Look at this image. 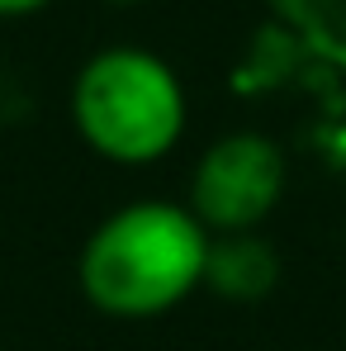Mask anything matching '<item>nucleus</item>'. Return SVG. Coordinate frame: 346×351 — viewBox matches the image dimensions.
<instances>
[{
  "mask_svg": "<svg viewBox=\"0 0 346 351\" xmlns=\"http://www.w3.org/2000/svg\"><path fill=\"white\" fill-rule=\"evenodd\" d=\"M209 228L180 204H128L81 252V290L110 318H157L204 280Z\"/></svg>",
  "mask_w": 346,
  "mask_h": 351,
  "instance_id": "f257e3e1",
  "label": "nucleus"
},
{
  "mask_svg": "<svg viewBox=\"0 0 346 351\" xmlns=\"http://www.w3.org/2000/svg\"><path fill=\"white\" fill-rule=\"evenodd\" d=\"M71 119L100 157L143 167L175 147L185 128V95L162 58L143 48H110L81 66Z\"/></svg>",
  "mask_w": 346,
  "mask_h": 351,
  "instance_id": "f03ea898",
  "label": "nucleus"
},
{
  "mask_svg": "<svg viewBox=\"0 0 346 351\" xmlns=\"http://www.w3.org/2000/svg\"><path fill=\"white\" fill-rule=\"evenodd\" d=\"M285 190V157L261 133H232L204 152L190 185V214L214 233H251Z\"/></svg>",
  "mask_w": 346,
  "mask_h": 351,
  "instance_id": "7ed1b4c3",
  "label": "nucleus"
},
{
  "mask_svg": "<svg viewBox=\"0 0 346 351\" xmlns=\"http://www.w3.org/2000/svg\"><path fill=\"white\" fill-rule=\"evenodd\" d=\"M204 280L228 299H261L275 285V252L251 233H228L223 242H209Z\"/></svg>",
  "mask_w": 346,
  "mask_h": 351,
  "instance_id": "20e7f679",
  "label": "nucleus"
},
{
  "mask_svg": "<svg viewBox=\"0 0 346 351\" xmlns=\"http://www.w3.org/2000/svg\"><path fill=\"white\" fill-rule=\"evenodd\" d=\"M43 0H0V14H29V10H38Z\"/></svg>",
  "mask_w": 346,
  "mask_h": 351,
  "instance_id": "39448f33",
  "label": "nucleus"
}]
</instances>
